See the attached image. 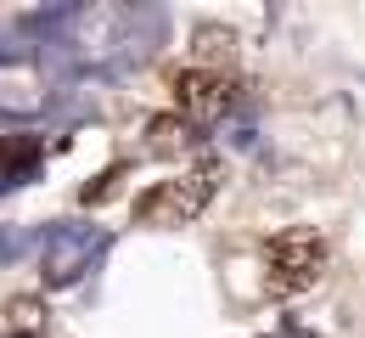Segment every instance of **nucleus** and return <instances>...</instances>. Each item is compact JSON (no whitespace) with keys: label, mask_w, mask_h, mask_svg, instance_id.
Listing matches in <instances>:
<instances>
[{"label":"nucleus","mask_w":365,"mask_h":338,"mask_svg":"<svg viewBox=\"0 0 365 338\" xmlns=\"http://www.w3.org/2000/svg\"><path fill=\"white\" fill-rule=\"evenodd\" d=\"M298 338H315V333H298Z\"/></svg>","instance_id":"39448f33"},{"label":"nucleus","mask_w":365,"mask_h":338,"mask_svg":"<svg viewBox=\"0 0 365 338\" xmlns=\"http://www.w3.org/2000/svg\"><path fill=\"white\" fill-rule=\"evenodd\" d=\"M197 46H202V56H220V51L230 56V29L225 34H220V29H197Z\"/></svg>","instance_id":"20e7f679"},{"label":"nucleus","mask_w":365,"mask_h":338,"mask_svg":"<svg viewBox=\"0 0 365 338\" xmlns=\"http://www.w3.org/2000/svg\"><path fill=\"white\" fill-rule=\"evenodd\" d=\"M214 192H220V164L208 158V164H191V169H175V175L152 181V187L135 197V220L140 226H158V232L191 226V220L214 203Z\"/></svg>","instance_id":"f257e3e1"},{"label":"nucleus","mask_w":365,"mask_h":338,"mask_svg":"<svg viewBox=\"0 0 365 338\" xmlns=\"http://www.w3.org/2000/svg\"><path fill=\"white\" fill-rule=\"evenodd\" d=\"M169 91H175V107H180V113L208 119V113H225V107H230L236 79H230V74H220V68L191 62V68H175V74H169Z\"/></svg>","instance_id":"7ed1b4c3"},{"label":"nucleus","mask_w":365,"mask_h":338,"mask_svg":"<svg viewBox=\"0 0 365 338\" xmlns=\"http://www.w3.org/2000/svg\"><path fill=\"white\" fill-rule=\"evenodd\" d=\"M326 259H331V242L315 226H287L264 242V282L270 293L292 299V293H309L326 277Z\"/></svg>","instance_id":"f03ea898"}]
</instances>
